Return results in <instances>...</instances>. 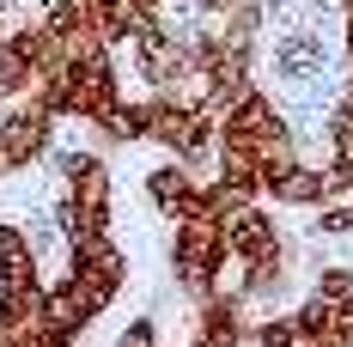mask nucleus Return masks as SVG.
Returning <instances> with one entry per match:
<instances>
[{
    "instance_id": "obj_4",
    "label": "nucleus",
    "mask_w": 353,
    "mask_h": 347,
    "mask_svg": "<svg viewBox=\"0 0 353 347\" xmlns=\"http://www.w3.org/2000/svg\"><path fill=\"white\" fill-rule=\"evenodd\" d=\"M165 262H171V280H176V293H183L189 305L208 299L213 286H219V275H225V262H232L225 226H219V219H176Z\"/></svg>"
},
{
    "instance_id": "obj_6",
    "label": "nucleus",
    "mask_w": 353,
    "mask_h": 347,
    "mask_svg": "<svg viewBox=\"0 0 353 347\" xmlns=\"http://www.w3.org/2000/svg\"><path fill=\"white\" fill-rule=\"evenodd\" d=\"M176 347H250V305L232 293H208L189 305V335Z\"/></svg>"
},
{
    "instance_id": "obj_2",
    "label": "nucleus",
    "mask_w": 353,
    "mask_h": 347,
    "mask_svg": "<svg viewBox=\"0 0 353 347\" xmlns=\"http://www.w3.org/2000/svg\"><path fill=\"white\" fill-rule=\"evenodd\" d=\"M55 177L61 195L49 201V219L68 244L110 238V213H116V177H110L104 152H55Z\"/></svg>"
},
{
    "instance_id": "obj_7",
    "label": "nucleus",
    "mask_w": 353,
    "mask_h": 347,
    "mask_svg": "<svg viewBox=\"0 0 353 347\" xmlns=\"http://www.w3.org/2000/svg\"><path fill=\"white\" fill-rule=\"evenodd\" d=\"M201 189H208V177L189 171L183 159H165V165H152L146 171V201L159 219H201Z\"/></svg>"
},
{
    "instance_id": "obj_9",
    "label": "nucleus",
    "mask_w": 353,
    "mask_h": 347,
    "mask_svg": "<svg viewBox=\"0 0 353 347\" xmlns=\"http://www.w3.org/2000/svg\"><path fill=\"white\" fill-rule=\"evenodd\" d=\"M152 19H159V12H146V6H134V0H98V25H104L110 49H116V43H134Z\"/></svg>"
},
{
    "instance_id": "obj_11",
    "label": "nucleus",
    "mask_w": 353,
    "mask_h": 347,
    "mask_svg": "<svg viewBox=\"0 0 353 347\" xmlns=\"http://www.w3.org/2000/svg\"><path fill=\"white\" fill-rule=\"evenodd\" d=\"M37 347H68V341H37Z\"/></svg>"
},
{
    "instance_id": "obj_1",
    "label": "nucleus",
    "mask_w": 353,
    "mask_h": 347,
    "mask_svg": "<svg viewBox=\"0 0 353 347\" xmlns=\"http://www.w3.org/2000/svg\"><path fill=\"white\" fill-rule=\"evenodd\" d=\"M299 159V128L268 92H250L238 110L219 116V140H213V177L232 183L238 195L262 201V177Z\"/></svg>"
},
{
    "instance_id": "obj_3",
    "label": "nucleus",
    "mask_w": 353,
    "mask_h": 347,
    "mask_svg": "<svg viewBox=\"0 0 353 347\" xmlns=\"http://www.w3.org/2000/svg\"><path fill=\"white\" fill-rule=\"evenodd\" d=\"M43 104L55 110L61 122L92 128L110 104H122V68H116V55H85V61H68V68L43 86Z\"/></svg>"
},
{
    "instance_id": "obj_10",
    "label": "nucleus",
    "mask_w": 353,
    "mask_h": 347,
    "mask_svg": "<svg viewBox=\"0 0 353 347\" xmlns=\"http://www.w3.org/2000/svg\"><path fill=\"white\" fill-rule=\"evenodd\" d=\"M323 140H329V165L353 177V98H335L323 116Z\"/></svg>"
},
{
    "instance_id": "obj_5",
    "label": "nucleus",
    "mask_w": 353,
    "mask_h": 347,
    "mask_svg": "<svg viewBox=\"0 0 353 347\" xmlns=\"http://www.w3.org/2000/svg\"><path fill=\"white\" fill-rule=\"evenodd\" d=\"M55 128H61V116L43 104V92L12 98L0 110V177H19V171H31L37 159H49L55 152Z\"/></svg>"
},
{
    "instance_id": "obj_8",
    "label": "nucleus",
    "mask_w": 353,
    "mask_h": 347,
    "mask_svg": "<svg viewBox=\"0 0 353 347\" xmlns=\"http://www.w3.org/2000/svg\"><path fill=\"white\" fill-rule=\"evenodd\" d=\"M225 250H232V262H262V256L286 250V232L274 226V208L244 201L238 213H225Z\"/></svg>"
}]
</instances>
